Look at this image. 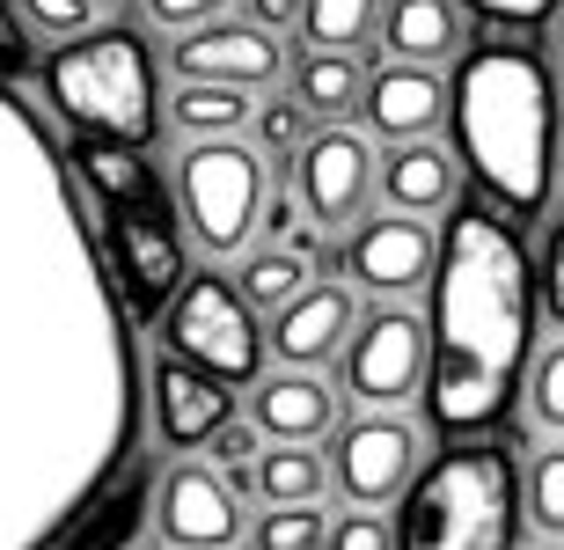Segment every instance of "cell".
Instances as JSON below:
<instances>
[{"mask_svg": "<svg viewBox=\"0 0 564 550\" xmlns=\"http://www.w3.org/2000/svg\"><path fill=\"white\" fill-rule=\"evenodd\" d=\"M419 375H425V323L411 309H389L381 301L375 316L352 323V338H345V389L359 403L419 397Z\"/></svg>", "mask_w": 564, "mask_h": 550, "instance_id": "cell-8", "label": "cell"}, {"mask_svg": "<svg viewBox=\"0 0 564 550\" xmlns=\"http://www.w3.org/2000/svg\"><path fill=\"white\" fill-rule=\"evenodd\" d=\"M250 485L264 492V507H301V499H315L330 477H323V455H315L308 441H279L272 455L250 470Z\"/></svg>", "mask_w": 564, "mask_h": 550, "instance_id": "cell-23", "label": "cell"}, {"mask_svg": "<svg viewBox=\"0 0 564 550\" xmlns=\"http://www.w3.org/2000/svg\"><path fill=\"white\" fill-rule=\"evenodd\" d=\"M15 15L37 37H82L88 22H96V0H15Z\"/></svg>", "mask_w": 564, "mask_h": 550, "instance_id": "cell-28", "label": "cell"}, {"mask_svg": "<svg viewBox=\"0 0 564 550\" xmlns=\"http://www.w3.org/2000/svg\"><path fill=\"white\" fill-rule=\"evenodd\" d=\"M397 550H513L521 543V463L513 447L484 441H447L411 485L397 492Z\"/></svg>", "mask_w": 564, "mask_h": 550, "instance_id": "cell-4", "label": "cell"}, {"mask_svg": "<svg viewBox=\"0 0 564 550\" xmlns=\"http://www.w3.org/2000/svg\"><path fill=\"white\" fill-rule=\"evenodd\" d=\"M323 543L330 550H397V536H389V521L375 507H352L337 529H323Z\"/></svg>", "mask_w": 564, "mask_h": 550, "instance_id": "cell-30", "label": "cell"}, {"mask_svg": "<svg viewBox=\"0 0 564 550\" xmlns=\"http://www.w3.org/2000/svg\"><path fill=\"white\" fill-rule=\"evenodd\" d=\"M250 425H257V433H272V441H323V433L337 425L330 381H315L308 367L257 375V389H250Z\"/></svg>", "mask_w": 564, "mask_h": 550, "instance_id": "cell-17", "label": "cell"}, {"mask_svg": "<svg viewBox=\"0 0 564 550\" xmlns=\"http://www.w3.org/2000/svg\"><path fill=\"white\" fill-rule=\"evenodd\" d=\"M455 8H477L484 22H506V30H535L550 15V0H455Z\"/></svg>", "mask_w": 564, "mask_h": 550, "instance_id": "cell-33", "label": "cell"}, {"mask_svg": "<svg viewBox=\"0 0 564 550\" xmlns=\"http://www.w3.org/2000/svg\"><path fill=\"white\" fill-rule=\"evenodd\" d=\"M375 184L389 191V206L397 213H447L455 206V191H462V176H455V154L440 148V140H397V154H389V170H375Z\"/></svg>", "mask_w": 564, "mask_h": 550, "instance_id": "cell-18", "label": "cell"}, {"mask_svg": "<svg viewBox=\"0 0 564 550\" xmlns=\"http://www.w3.org/2000/svg\"><path fill=\"white\" fill-rule=\"evenodd\" d=\"M293 15H301V0H250V22H257V30H286Z\"/></svg>", "mask_w": 564, "mask_h": 550, "instance_id": "cell-36", "label": "cell"}, {"mask_svg": "<svg viewBox=\"0 0 564 550\" xmlns=\"http://www.w3.org/2000/svg\"><path fill=\"white\" fill-rule=\"evenodd\" d=\"M44 96L74 132L88 140H126L147 148L162 110H154V52L140 30H96L44 60Z\"/></svg>", "mask_w": 564, "mask_h": 550, "instance_id": "cell-5", "label": "cell"}, {"mask_svg": "<svg viewBox=\"0 0 564 550\" xmlns=\"http://www.w3.org/2000/svg\"><path fill=\"white\" fill-rule=\"evenodd\" d=\"M528 419L535 433H557L564 425V345H543V353H528Z\"/></svg>", "mask_w": 564, "mask_h": 550, "instance_id": "cell-26", "label": "cell"}, {"mask_svg": "<svg viewBox=\"0 0 564 550\" xmlns=\"http://www.w3.org/2000/svg\"><path fill=\"white\" fill-rule=\"evenodd\" d=\"M359 82H367V66L352 52H308L293 66V104L308 118H345V110H359Z\"/></svg>", "mask_w": 564, "mask_h": 550, "instance_id": "cell-21", "label": "cell"}, {"mask_svg": "<svg viewBox=\"0 0 564 550\" xmlns=\"http://www.w3.org/2000/svg\"><path fill=\"white\" fill-rule=\"evenodd\" d=\"M308 265H315V235H286V242H257L235 272V294L250 309H279L308 287Z\"/></svg>", "mask_w": 564, "mask_h": 550, "instance_id": "cell-20", "label": "cell"}, {"mask_svg": "<svg viewBox=\"0 0 564 550\" xmlns=\"http://www.w3.org/2000/svg\"><path fill=\"white\" fill-rule=\"evenodd\" d=\"M411 470H419V433L403 419H359L337 433V455L323 477H337V492L352 499V507H389L403 485H411Z\"/></svg>", "mask_w": 564, "mask_h": 550, "instance_id": "cell-11", "label": "cell"}, {"mask_svg": "<svg viewBox=\"0 0 564 550\" xmlns=\"http://www.w3.org/2000/svg\"><path fill=\"white\" fill-rule=\"evenodd\" d=\"M455 154L477 176L484 206L506 220H535L550 206V66L528 44H469L455 66Z\"/></svg>", "mask_w": 564, "mask_h": 550, "instance_id": "cell-2", "label": "cell"}, {"mask_svg": "<svg viewBox=\"0 0 564 550\" xmlns=\"http://www.w3.org/2000/svg\"><path fill=\"white\" fill-rule=\"evenodd\" d=\"M0 74H30V30H22L15 0H0Z\"/></svg>", "mask_w": 564, "mask_h": 550, "instance_id": "cell-34", "label": "cell"}, {"mask_svg": "<svg viewBox=\"0 0 564 550\" xmlns=\"http://www.w3.org/2000/svg\"><path fill=\"white\" fill-rule=\"evenodd\" d=\"M433 316H425V425L469 441L506 419L535 353V272L499 206H447L433 235Z\"/></svg>", "mask_w": 564, "mask_h": 550, "instance_id": "cell-1", "label": "cell"}, {"mask_svg": "<svg viewBox=\"0 0 564 550\" xmlns=\"http://www.w3.org/2000/svg\"><path fill=\"white\" fill-rule=\"evenodd\" d=\"M257 198H264V162L235 132H213V140H191L184 148V162H176V213H184L191 242L206 257L250 250Z\"/></svg>", "mask_w": 564, "mask_h": 550, "instance_id": "cell-6", "label": "cell"}, {"mask_svg": "<svg viewBox=\"0 0 564 550\" xmlns=\"http://www.w3.org/2000/svg\"><path fill=\"white\" fill-rule=\"evenodd\" d=\"M220 419H235V389L191 360H154V433L162 447H198Z\"/></svg>", "mask_w": 564, "mask_h": 550, "instance_id": "cell-15", "label": "cell"}, {"mask_svg": "<svg viewBox=\"0 0 564 550\" xmlns=\"http://www.w3.org/2000/svg\"><path fill=\"white\" fill-rule=\"evenodd\" d=\"M293 191H301V206L337 228V220H352L367 198H375V148L359 140V132L330 126V132H301V154H293Z\"/></svg>", "mask_w": 564, "mask_h": 550, "instance_id": "cell-10", "label": "cell"}, {"mask_svg": "<svg viewBox=\"0 0 564 550\" xmlns=\"http://www.w3.org/2000/svg\"><path fill=\"white\" fill-rule=\"evenodd\" d=\"M359 110H367V132L375 140H425V132L447 118V88L433 82V66H381L359 82Z\"/></svg>", "mask_w": 564, "mask_h": 550, "instance_id": "cell-16", "label": "cell"}, {"mask_svg": "<svg viewBox=\"0 0 564 550\" xmlns=\"http://www.w3.org/2000/svg\"><path fill=\"white\" fill-rule=\"evenodd\" d=\"M301 132H308V110L293 104V96L257 110V140H264V148H301Z\"/></svg>", "mask_w": 564, "mask_h": 550, "instance_id": "cell-31", "label": "cell"}, {"mask_svg": "<svg viewBox=\"0 0 564 550\" xmlns=\"http://www.w3.org/2000/svg\"><path fill=\"white\" fill-rule=\"evenodd\" d=\"M169 66L176 82H228V88H272L286 74V52H279V30H257V22H191L169 44Z\"/></svg>", "mask_w": 564, "mask_h": 550, "instance_id": "cell-9", "label": "cell"}, {"mask_svg": "<svg viewBox=\"0 0 564 550\" xmlns=\"http://www.w3.org/2000/svg\"><path fill=\"white\" fill-rule=\"evenodd\" d=\"M375 30H389V52L411 66H433L447 52H462V8L455 0H389L375 15Z\"/></svg>", "mask_w": 564, "mask_h": 550, "instance_id": "cell-19", "label": "cell"}, {"mask_svg": "<svg viewBox=\"0 0 564 550\" xmlns=\"http://www.w3.org/2000/svg\"><path fill=\"white\" fill-rule=\"evenodd\" d=\"M154 521H162L169 550H228L242 536V507H235V485L213 477V470L184 463L162 477V499H154Z\"/></svg>", "mask_w": 564, "mask_h": 550, "instance_id": "cell-12", "label": "cell"}, {"mask_svg": "<svg viewBox=\"0 0 564 550\" xmlns=\"http://www.w3.org/2000/svg\"><path fill=\"white\" fill-rule=\"evenodd\" d=\"M528 272H535V316L564 323V228L543 235V250L528 257Z\"/></svg>", "mask_w": 564, "mask_h": 550, "instance_id": "cell-29", "label": "cell"}, {"mask_svg": "<svg viewBox=\"0 0 564 550\" xmlns=\"http://www.w3.org/2000/svg\"><path fill=\"white\" fill-rule=\"evenodd\" d=\"M206 441H213V463H220V470H250V455H257V441H264V433H257V425H242V419H220Z\"/></svg>", "mask_w": 564, "mask_h": 550, "instance_id": "cell-32", "label": "cell"}, {"mask_svg": "<svg viewBox=\"0 0 564 550\" xmlns=\"http://www.w3.org/2000/svg\"><path fill=\"white\" fill-rule=\"evenodd\" d=\"M521 521H535L543 536H564V455H557V447H543V455H535V470H528Z\"/></svg>", "mask_w": 564, "mask_h": 550, "instance_id": "cell-25", "label": "cell"}, {"mask_svg": "<svg viewBox=\"0 0 564 550\" xmlns=\"http://www.w3.org/2000/svg\"><path fill=\"white\" fill-rule=\"evenodd\" d=\"M162 338L176 360L206 367L213 381H257L264 375V331H257V309L235 294V279L220 272H184V287L169 294L162 316Z\"/></svg>", "mask_w": 564, "mask_h": 550, "instance_id": "cell-7", "label": "cell"}, {"mask_svg": "<svg viewBox=\"0 0 564 550\" xmlns=\"http://www.w3.org/2000/svg\"><path fill=\"white\" fill-rule=\"evenodd\" d=\"M257 550H323V514L301 499V507H272L257 521Z\"/></svg>", "mask_w": 564, "mask_h": 550, "instance_id": "cell-27", "label": "cell"}, {"mask_svg": "<svg viewBox=\"0 0 564 550\" xmlns=\"http://www.w3.org/2000/svg\"><path fill=\"white\" fill-rule=\"evenodd\" d=\"M140 8L162 22V30H191V22H213L228 0H140Z\"/></svg>", "mask_w": 564, "mask_h": 550, "instance_id": "cell-35", "label": "cell"}, {"mask_svg": "<svg viewBox=\"0 0 564 550\" xmlns=\"http://www.w3.org/2000/svg\"><path fill=\"white\" fill-rule=\"evenodd\" d=\"M375 15H381V0H301V30H308L315 52H352V44L375 37Z\"/></svg>", "mask_w": 564, "mask_h": 550, "instance_id": "cell-24", "label": "cell"}, {"mask_svg": "<svg viewBox=\"0 0 564 550\" xmlns=\"http://www.w3.org/2000/svg\"><path fill=\"white\" fill-rule=\"evenodd\" d=\"M169 126L184 140H213V132H242L250 126V88H228V82H184L176 104H169Z\"/></svg>", "mask_w": 564, "mask_h": 550, "instance_id": "cell-22", "label": "cell"}, {"mask_svg": "<svg viewBox=\"0 0 564 550\" xmlns=\"http://www.w3.org/2000/svg\"><path fill=\"white\" fill-rule=\"evenodd\" d=\"M352 323H359L352 294H345V287H315V279H308L293 301L272 309V353L286 367H330L337 353H345V338H352Z\"/></svg>", "mask_w": 564, "mask_h": 550, "instance_id": "cell-14", "label": "cell"}, {"mask_svg": "<svg viewBox=\"0 0 564 550\" xmlns=\"http://www.w3.org/2000/svg\"><path fill=\"white\" fill-rule=\"evenodd\" d=\"M345 265H352V279L367 294L397 301L411 287H425V272H433V228H425L419 213H381V220H367L352 235Z\"/></svg>", "mask_w": 564, "mask_h": 550, "instance_id": "cell-13", "label": "cell"}, {"mask_svg": "<svg viewBox=\"0 0 564 550\" xmlns=\"http://www.w3.org/2000/svg\"><path fill=\"white\" fill-rule=\"evenodd\" d=\"M66 154H74V176L96 198V250H104L110 294L126 301L132 323H154L191 272L184 265V220L169 206L162 176L126 140H88L82 132Z\"/></svg>", "mask_w": 564, "mask_h": 550, "instance_id": "cell-3", "label": "cell"}]
</instances>
